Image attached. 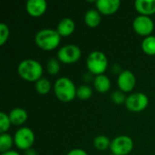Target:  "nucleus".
Wrapping results in <instances>:
<instances>
[{"mask_svg":"<svg viewBox=\"0 0 155 155\" xmlns=\"http://www.w3.org/2000/svg\"><path fill=\"white\" fill-rule=\"evenodd\" d=\"M119 90L124 93H129L134 90L136 84V78L134 73L130 70H124L117 78Z\"/></svg>","mask_w":155,"mask_h":155,"instance_id":"9d476101","label":"nucleus"},{"mask_svg":"<svg viewBox=\"0 0 155 155\" xmlns=\"http://www.w3.org/2000/svg\"><path fill=\"white\" fill-rule=\"evenodd\" d=\"M14 141L18 149L25 152L32 148L35 143V134L28 127H21L15 132Z\"/></svg>","mask_w":155,"mask_h":155,"instance_id":"39448f33","label":"nucleus"},{"mask_svg":"<svg viewBox=\"0 0 155 155\" xmlns=\"http://www.w3.org/2000/svg\"><path fill=\"white\" fill-rule=\"evenodd\" d=\"M25 155H37V153L34 150V149H29L27 151L25 152Z\"/></svg>","mask_w":155,"mask_h":155,"instance_id":"cd10ccee","label":"nucleus"},{"mask_svg":"<svg viewBox=\"0 0 155 155\" xmlns=\"http://www.w3.org/2000/svg\"><path fill=\"white\" fill-rule=\"evenodd\" d=\"M25 9L29 15L39 17L45 13L47 2L45 0H28L25 3Z\"/></svg>","mask_w":155,"mask_h":155,"instance_id":"9b49d317","label":"nucleus"},{"mask_svg":"<svg viewBox=\"0 0 155 155\" xmlns=\"http://www.w3.org/2000/svg\"><path fill=\"white\" fill-rule=\"evenodd\" d=\"M133 27L136 34L143 36H149L154 29V23L150 16L140 15L133 22Z\"/></svg>","mask_w":155,"mask_h":155,"instance_id":"1a4fd4ad","label":"nucleus"},{"mask_svg":"<svg viewBox=\"0 0 155 155\" xmlns=\"http://www.w3.org/2000/svg\"><path fill=\"white\" fill-rule=\"evenodd\" d=\"M111 99L116 104H125L127 96L125 95V93L122 92L121 90H117L112 93Z\"/></svg>","mask_w":155,"mask_h":155,"instance_id":"393cba45","label":"nucleus"},{"mask_svg":"<svg viewBox=\"0 0 155 155\" xmlns=\"http://www.w3.org/2000/svg\"><path fill=\"white\" fill-rule=\"evenodd\" d=\"M142 49L148 55H155V36L149 35L144 37L142 42Z\"/></svg>","mask_w":155,"mask_h":155,"instance_id":"a211bd4d","label":"nucleus"},{"mask_svg":"<svg viewBox=\"0 0 155 155\" xmlns=\"http://www.w3.org/2000/svg\"><path fill=\"white\" fill-rule=\"evenodd\" d=\"M86 65L89 70V73L95 75L104 74L108 67V59L106 55L101 51H93L89 54Z\"/></svg>","mask_w":155,"mask_h":155,"instance_id":"20e7f679","label":"nucleus"},{"mask_svg":"<svg viewBox=\"0 0 155 155\" xmlns=\"http://www.w3.org/2000/svg\"><path fill=\"white\" fill-rule=\"evenodd\" d=\"M47 73L51 75H55L60 71V61L56 58H50L46 64Z\"/></svg>","mask_w":155,"mask_h":155,"instance_id":"5701e85b","label":"nucleus"},{"mask_svg":"<svg viewBox=\"0 0 155 155\" xmlns=\"http://www.w3.org/2000/svg\"><path fill=\"white\" fill-rule=\"evenodd\" d=\"M10 35L9 27L5 23L0 24V45H4Z\"/></svg>","mask_w":155,"mask_h":155,"instance_id":"a878e982","label":"nucleus"},{"mask_svg":"<svg viewBox=\"0 0 155 155\" xmlns=\"http://www.w3.org/2000/svg\"><path fill=\"white\" fill-rule=\"evenodd\" d=\"M8 115L11 121V124L14 125H17V126L24 124L26 122L27 117H28L27 112L25 109L20 108V107L12 109Z\"/></svg>","mask_w":155,"mask_h":155,"instance_id":"2eb2a0df","label":"nucleus"},{"mask_svg":"<svg viewBox=\"0 0 155 155\" xmlns=\"http://www.w3.org/2000/svg\"><path fill=\"white\" fill-rule=\"evenodd\" d=\"M51 88H52L51 82L45 77H42L35 83V90L39 94L42 95L47 94L51 91Z\"/></svg>","mask_w":155,"mask_h":155,"instance_id":"aec40b11","label":"nucleus"},{"mask_svg":"<svg viewBox=\"0 0 155 155\" xmlns=\"http://www.w3.org/2000/svg\"><path fill=\"white\" fill-rule=\"evenodd\" d=\"M134 149V141L128 135H119L115 137L110 146L112 154L128 155Z\"/></svg>","mask_w":155,"mask_h":155,"instance_id":"423d86ee","label":"nucleus"},{"mask_svg":"<svg viewBox=\"0 0 155 155\" xmlns=\"http://www.w3.org/2000/svg\"><path fill=\"white\" fill-rule=\"evenodd\" d=\"M75 30V24L74 21L69 17L63 18L57 25L56 31L59 33L61 36H69L71 35Z\"/></svg>","mask_w":155,"mask_h":155,"instance_id":"4468645a","label":"nucleus"},{"mask_svg":"<svg viewBox=\"0 0 155 155\" xmlns=\"http://www.w3.org/2000/svg\"><path fill=\"white\" fill-rule=\"evenodd\" d=\"M111 155H115V154H111Z\"/></svg>","mask_w":155,"mask_h":155,"instance_id":"c756f323","label":"nucleus"},{"mask_svg":"<svg viewBox=\"0 0 155 155\" xmlns=\"http://www.w3.org/2000/svg\"><path fill=\"white\" fill-rule=\"evenodd\" d=\"M94 85L97 92L104 94L107 93L111 88V81L105 74L96 75L94 80Z\"/></svg>","mask_w":155,"mask_h":155,"instance_id":"dca6fc26","label":"nucleus"},{"mask_svg":"<svg viewBox=\"0 0 155 155\" xmlns=\"http://www.w3.org/2000/svg\"><path fill=\"white\" fill-rule=\"evenodd\" d=\"M93 95V89L87 85V84H83L77 87L76 90V97L79 98L80 100H87L91 98Z\"/></svg>","mask_w":155,"mask_h":155,"instance_id":"4be33fe9","label":"nucleus"},{"mask_svg":"<svg viewBox=\"0 0 155 155\" xmlns=\"http://www.w3.org/2000/svg\"><path fill=\"white\" fill-rule=\"evenodd\" d=\"M17 72L20 77L27 82L36 83L43 75L42 64L35 59H25L19 63Z\"/></svg>","mask_w":155,"mask_h":155,"instance_id":"f257e3e1","label":"nucleus"},{"mask_svg":"<svg viewBox=\"0 0 155 155\" xmlns=\"http://www.w3.org/2000/svg\"><path fill=\"white\" fill-rule=\"evenodd\" d=\"M11 121L9 118V115L5 113H0V133L5 134L7 133V130L10 128Z\"/></svg>","mask_w":155,"mask_h":155,"instance_id":"b1692460","label":"nucleus"},{"mask_svg":"<svg viewBox=\"0 0 155 155\" xmlns=\"http://www.w3.org/2000/svg\"><path fill=\"white\" fill-rule=\"evenodd\" d=\"M14 143V137H12L9 134H0V152L2 153L10 151Z\"/></svg>","mask_w":155,"mask_h":155,"instance_id":"6ab92c4d","label":"nucleus"},{"mask_svg":"<svg viewBox=\"0 0 155 155\" xmlns=\"http://www.w3.org/2000/svg\"><path fill=\"white\" fill-rule=\"evenodd\" d=\"M134 7L141 15L150 16L155 14V0H136Z\"/></svg>","mask_w":155,"mask_h":155,"instance_id":"ddd939ff","label":"nucleus"},{"mask_svg":"<svg viewBox=\"0 0 155 155\" xmlns=\"http://www.w3.org/2000/svg\"><path fill=\"white\" fill-rule=\"evenodd\" d=\"M2 155H20L17 152H15V151H12V150H10V151H8V152H5V153H2Z\"/></svg>","mask_w":155,"mask_h":155,"instance_id":"c85d7f7f","label":"nucleus"},{"mask_svg":"<svg viewBox=\"0 0 155 155\" xmlns=\"http://www.w3.org/2000/svg\"><path fill=\"white\" fill-rule=\"evenodd\" d=\"M101 13L97 9H89L84 14V17L85 25L90 27H96L97 25H99L101 23Z\"/></svg>","mask_w":155,"mask_h":155,"instance_id":"f3484780","label":"nucleus"},{"mask_svg":"<svg viewBox=\"0 0 155 155\" xmlns=\"http://www.w3.org/2000/svg\"><path fill=\"white\" fill-rule=\"evenodd\" d=\"M66 155H88V153L83 149H73L68 152Z\"/></svg>","mask_w":155,"mask_h":155,"instance_id":"bb28decb","label":"nucleus"},{"mask_svg":"<svg viewBox=\"0 0 155 155\" xmlns=\"http://www.w3.org/2000/svg\"><path fill=\"white\" fill-rule=\"evenodd\" d=\"M97 10L101 15H111L118 11L121 6L120 0H98L95 2Z\"/></svg>","mask_w":155,"mask_h":155,"instance_id":"f8f14e48","label":"nucleus"},{"mask_svg":"<svg viewBox=\"0 0 155 155\" xmlns=\"http://www.w3.org/2000/svg\"><path fill=\"white\" fill-rule=\"evenodd\" d=\"M76 90L74 82L65 76L58 78L54 84V93L56 98L64 103L73 101L76 97Z\"/></svg>","mask_w":155,"mask_h":155,"instance_id":"7ed1b4c3","label":"nucleus"},{"mask_svg":"<svg viewBox=\"0 0 155 155\" xmlns=\"http://www.w3.org/2000/svg\"><path fill=\"white\" fill-rule=\"evenodd\" d=\"M82 56V51L76 45H66L57 52V58L64 64H74Z\"/></svg>","mask_w":155,"mask_h":155,"instance_id":"6e6552de","label":"nucleus"},{"mask_svg":"<svg viewBox=\"0 0 155 155\" xmlns=\"http://www.w3.org/2000/svg\"><path fill=\"white\" fill-rule=\"evenodd\" d=\"M125 107L133 113H140L145 110L149 104L148 96L141 92L131 94L127 96Z\"/></svg>","mask_w":155,"mask_h":155,"instance_id":"0eeeda50","label":"nucleus"},{"mask_svg":"<svg viewBox=\"0 0 155 155\" xmlns=\"http://www.w3.org/2000/svg\"><path fill=\"white\" fill-rule=\"evenodd\" d=\"M111 141L106 135H97L94 140V146L99 151H105L111 146Z\"/></svg>","mask_w":155,"mask_h":155,"instance_id":"412c9836","label":"nucleus"},{"mask_svg":"<svg viewBox=\"0 0 155 155\" xmlns=\"http://www.w3.org/2000/svg\"><path fill=\"white\" fill-rule=\"evenodd\" d=\"M61 37L56 29L44 28L35 34V42L39 48L45 51H51L59 45Z\"/></svg>","mask_w":155,"mask_h":155,"instance_id":"f03ea898","label":"nucleus"}]
</instances>
